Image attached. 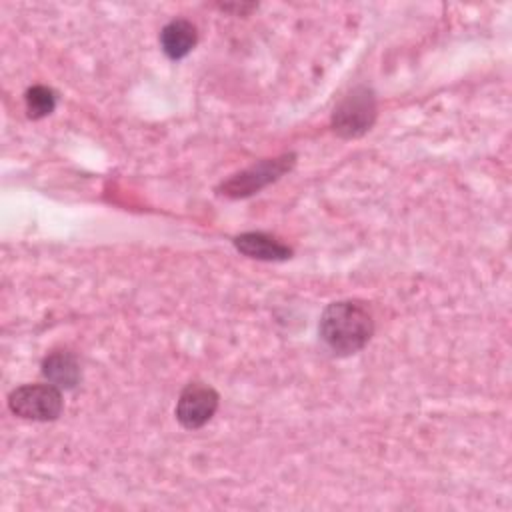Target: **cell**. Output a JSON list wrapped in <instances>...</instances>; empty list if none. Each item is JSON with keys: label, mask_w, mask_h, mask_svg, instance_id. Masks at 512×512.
I'll return each mask as SVG.
<instances>
[{"label": "cell", "mask_w": 512, "mask_h": 512, "mask_svg": "<svg viewBox=\"0 0 512 512\" xmlns=\"http://www.w3.org/2000/svg\"><path fill=\"white\" fill-rule=\"evenodd\" d=\"M374 334L370 310L356 300L332 302L320 318L322 342L340 356L360 352Z\"/></svg>", "instance_id": "obj_1"}, {"label": "cell", "mask_w": 512, "mask_h": 512, "mask_svg": "<svg viewBox=\"0 0 512 512\" xmlns=\"http://www.w3.org/2000/svg\"><path fill=\"white\" fill-rule=\"evenodd\" d=\"M376 120V98L366 86L350 90L334 108L332 126L342 138H358L370 130Z\"/></svg>", "instance_id": "obj_2"}, {"label": "cell", "mask_w": 512, "mask_h": 512, "mask_svg": "<svg viewBox=\"0 0 512 512\" xmlns=\"http://www.w3.org/2000/svg\"><path fill=\"white\" fill-rule=\"evenodd\" d=\"M62 392L54 384H24L10 392L8 408L24 420L48 422L62 412Z\"/></svg>", "instance_id": "obj_3"}, {"label": "cell", "mask_w": 512, "mask_h": 512, "mask_svg": "<svg viewBox=\"0 0 512 512\" xmlns=\"http://www.w3.org/2000/svg\"><path fill=\"white\" fill-rule=\"evenodd\" d=\"M294 162H296L294 154H282L278 158L262 160V162L250 166L248 170L226 180L220 190H222V194H226L230 198L250 196V194L258 192L260 188H264L266 184L278 180L282 174H286L294 166Z\"/></svg>", "instance_id": "obj_4"}, {"label": "cell", "mask_w": 512, "mask_h": 512, "mask_svg": "<svg viewBox=\"0 0 512 512\" xmlns=\"http://www.w3.org/2000/svg\"><path fill=\"white\" fill-rule=\"evenodd\" d=\"M218 392L204 382H190L176 404V420L188 428H202L218 408Z\"/></svg>", "instance_id": "obj_5"}, {"label": "cell", "mask_w": 512, "mask_h": 512, "mask_svg": "<svg viewBox=\"0 0 512 512\" xmlns=\"http://www.w3.org/2000/svg\"><path fill=\"white\" fill-rule=\"evenodd\" d=\"M234 246L244 256L268 260V262L270 260H274V262L288 260L292 256V250L286 244H282L280 240H276L274 236H268L264 232H244L234 238Z\"/></svg>", "instance_id": "obj_6"}, {"label": "cell", "mask_w": 512, "mask_h": 512, "mask_svg": "<svg viewBox=\"0 0 512 512\" xmlns=\"http://www.w3.org/2000/svg\"><path fill=\"white\" fill-rule=\"evenodd\" d=\"M196 40H198L196 26L184 18H176V20L168 22L160 32L162 52L170 60H180L186 54H190L192 48L196 46Z\"/></svg>", "instance_id": "obj_7"}, {"label": "cell", "mask_w": 512, "mask_h": 512, "mask_svg": "<svg viewBox=\"0 0 512 512\" xmlns=\"http://www.w3.org/2000/svg\"><path fill=\"white\" fill-rule=\"evenodd\" d=\"M44 378L60 390H70L80 380V364L72 352H52L42 362Z\"/></svg>", "instance_id": "obj_8"}, {"label": "cell", "mask_w": 512, "mask_h": 512, "mask_svg": "<svg viewBox=\"0 0 512 512\" xmlns=\"http://www.w3.org/2000/svg\"><path fill=\"white\" fill-rule=\"evenodd\" d=\"M24 102L28 116L38 120L52 114V110L56 108V94L46 86H32L30 90H26Z\"/></svg>", "instance_id": "obj_9"}]
</instances>
